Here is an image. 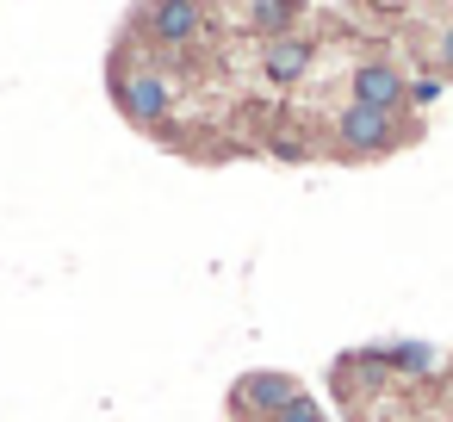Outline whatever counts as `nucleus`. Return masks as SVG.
<instances>
[{
    "label": "nucleus",
    "instance_id": "nucleus-4",
    "mask_svg": "<svg viewBox=\"0 0 453 422\" xmlns=\"http://www.w3.org/2000/svg\"><path fill=\"white\" fill-rule=\"evenodd\" d=\"M342 13L379 38L428 94L453 81V0H342Z\"/></svg>",
    "mask_w": 453,
    "mask_h": 422
},
{
    "label": "nucleus",
    "instance_id": "nucleus-1",
    "mask_svg": "<svg viewBox=\"0 0 453 422\" xmlns=\"http://www.w3.org/2000/svg\"><path fill=\"white\" fill-rule=\"evenodd\" d=\"M304 0H137L106 50V94L156 150L218 168L267 150L304 63Z\"/></svg>",
    "mask_w": 453,
    "mask_h": 422
},
{
    "label": "nucleus",
    "instance_id": "nucleus-2",
    "mask_svg": "<svg viewBox=\"0 0 453 422\" xmlns=\"http://www.w3.org/2000/svg\"><path fill=\"white\" fill-rule=\"evenodd\" d=\"M428 88L348 13L311 7L304 63L267 131L273 162H391L428 137Z\"/></svg>",
    "mask_w": 453,
    "mask_h": 422
},
{
    "label": "nucleus",
    "instance_id": "nucleus-3",
    "mask_svg": "<svg viewBox=\"0 0 453 422\" xmlns=\"http://www.w3.org/2000/svg\"><path fill=\"white\" fill-rule=\"evenodd\" d=\"M329 397L348 422H453V354L348 348L329 360Z\"/></svg>",
    "mask_w": 453,
    "mask_h": 422
},
{
    "label": "nucleus",
    "instance_id": "nucleus-5",
    "mask_svg": "<svg viewBox=\"0 0 453 422\" xmlns=\"http://www.w3.org/2000/svg\"><path fill=\"white\" fill-rule=\"evenodd\" d=\"M224 422H329L298 372H242L224 391Z\"/></svg>",
    "mask_w": 453,
    "mask_h": 422
}]
</instances>
